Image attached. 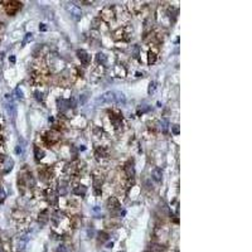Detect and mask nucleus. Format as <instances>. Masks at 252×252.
<instances>
[{"mask_svg":"<svg viewBox=\"0 0 252 252\" xmlns=\"http://www.w3.org/2000/svg\"><path fill=\"white\" fill-rule=\"evenodd\" d=\"M43 140H44V142L48 145V146H52V145H54V144H57L58 141H59V134L58 132H56V131H48V132H46V135L43 136Z\"/></svg>","mask_w":252,"mask_h":252,"instance_id":"f257e3e1","label":"nucleus"},{"mask_svg":"<svg viewBox=\"0 0 252 252\" xmlns=\"http://www.w3.org/2000/svg\"><path fill=\"white\" fill-rule=\"evenodd\" d=\"M8 5L5 7V10L9 15H15L20 9H22V3L19 2H8Z\"/></svg>","mask_w":252,"mask_h":252,"instance_id":"f03ea898","label":"nucleus"},{"mask_svg":"<svg viewBox=\"0 0 252 252\" xmlns=\"http://www.w3.org/2000/svg\"><path fill=\"white\" fill-rule=\"evenodd\" d=\"M107 207H109V209H110L112 213L120 212V211H121L120 202H119V199H117L116 197H111V198L107 199Z\"/></svg>","mask_w":252,"mask_h":252,"instance_id":"7ed1b4c3","label":"nucleus"},{"mask_svg":"<svg viewBox=\"0 0 252 252\" xmlns=\"http://www.w3.org/2000/svg\"><path fill=\"white\" fill-rule=\"evenodd\" d=\"M100 15H101V18L104 19V20H106V22H110V20H112L114 18H115V12H114V9L111 8V7H106V8H104L102 9V12L100 13Z\"/></svg>","mask_w":252,"mask_h":252,"instance_id":"20e7f679","label":"nucleus"},{"mask_svg":"<svg viewBox=\"0 0 252 252\" xmlns=\"http://www.w3.org/2000/svg\"><path fill=\"white\" fill-rule=\"evenodd\" d=\"M77 57H78V59L81 61V63H82L83 66H88V64H90L91 57H90V54H88L86 51H82V49L77 51Z\"/></svg>","mask_w":252,"mask_h":252,"instance_id":"39448f33","label":"nucleus"},{"mask_svg":"<svg viewBox=\"0 0 252 252\" xmlns=\"http://www.w3.org/2000/svg\"><path fill=\"white\" fill-rule=\"evenodd\" d=\"M124 169H125V173H126L127 178H134V175H135V168H134V161L132 160H129L125 164Z\"/></svg>","mask_w":252,"mask_h":252,"instance_id":"423d86ee","label":"nucleus"},{"mask_svg":"<svg viewBox=\"0 0 252 252\" xmlns=\"http://www.w3.org/2000/svg\"><path fill=\"white\" fill-rule=\"evenodd\" d=\"M67 9H68V12L71 13V15L76 19V20H78V19H81V17H82V12L76 7V5H72V4H69V5H67Z\"/></svg>","mask_w":252,"mask_h":252,"instance_id":"0eeeda50","label":"nucleus"},{"mask_svg":"<svg viewBox=\"0 0 252 252\" xmlns=\"http://www.w3.org/2000/svg\"><path fill=\"white\" fill-rule=\"evenodd\" d=\"M102 183H104V175L96 173L94 175V187H95V189H100L101 185H102Z\"/></svg>","mask_w":252,"mask_h":252,"instance_id":"6e6552de","label":"nucleus"},{"mask_svg":"<svg viewBox=\"0 0 252 252\" xmlns=\"http://www.w3.org/2000/svg\"><path fill=\"white\" fill-rule=\"evenodd\" d=\"M86 192H87V188L85 185H77L73 188V193L76 196H79V197H83L86 194Z\"/></svg>","mask_w":252,"mask_h":252,"instance_id":"1a4fd4ad","label":"nucleus"},{"mask_svg":"<svg viewBox=\"0 0 252 252\" xmlns=\"http://www.w3.org/2000/svg\"><path fill=\"white\" fill-rule=\"evenodd\" d=\"M156 62V52H154L153 49H150L147 52V63L149 64H153Z\"/></svg>","mask_w":252,"mask_h":252,"instance_id":"9d476101","label":"nucleus"},{"mask_svg":"<svg viewBox=\"0 0 252 252\" xmlns=\"http://www.w3.org/2000/svg\"><path fill=\"white\" fill-rule=\"evenodd\" d=\"M96 61H97V63H99V64H101V66H105V64H106V62H107V57H106L104 53H97V56H96Z\"/></svg>","mask_w":252,"mask_h":252,"instance_id":"9b49d317","label":"nucleus"},{"mask_svg":"<svg viewBox=\"0 0 252 252\" xmlns=\"http://www.w3.org/2000/svg\"><path fill=\"white\" fill-rule=\"evenodd\" d=\"M114 101L115 102H117V104H124L125 102V96H124V94H121V92H114Z\"/></svg>","mask_w":252,"mask_h":252,"instance_id":"f8f14e48","label":"nucleus"},{"mask_svg":"<svg viewBox=\"0 0 252 252\" xmlns=\"http://www.w3.org/2000/svg\"><path fill=\"white\" fill-rule=\"evenodd\" d=\"M153 178H154V180H156V182H161V178H163L161 169H159V168L154 169V172H153Z\"/></svg>","mask_w":252,"mask_h":252,"instance_id":"ddd939ff","label":"nucleus"},{"mask_svg":"<svg viewBox=\"0 0 252 252\" xmlns=\"http://www.w3.org/2000/svg\"><path fill=\"white\" fill-rule=\"evenodd\" d=\"M40 224H44L48 221V211H43L42 213H39V218H38Z\"/></svg>","mask_w":252,"mask_h":252,"instance_id":"4468645a","label":"nucleus"},{"mask_svg":"<svg viewBox=\"0 0 252 252\" xmlns=\"http://www.w3.org/2000/svg\"><path fill=\"white\" fill-rule=\"evenodd\" d=\"M58 192L61 196H64L67 193V183L66 182H61L58 185Z\"/></svg>","mask_w":252,"mask_h":252,"instance_id":"2eb2a0df","label":"nucleus"},{"mask_svg":"<svg viewBox=\"0 0 252 252\" xmlns=\"http://www.w3.org/2000/svg\"><path fill=\"white\" fill-rule=\"evenodd\" d=\"M96 156L97 158H106L107 156V153H106V150L104 149V147H97L96 149Z\"/></svg>","mask_w":252,"mask_h":252,"instance_id":"dca6fc26","label":"nucleus"},{"mask_svg":"<svg viewBox=\"0 0 252 252\" xmlns=\"http://www.w3.org/2000/svg\"><path fill=\"white\" fill-rule=\"evenodd\" d=\"M150 251L151 252H163L164 247L161 244H153V246H150Z\"/></svg>","mask_w":252,"mask_h":252,"instance_id":"f3484780","label":"nucleus"},{"mask_svg":"<svg viewBox=\"0 0 252 252\" xmlns=\"http://www.w3.org/2000/svg\"><path fill=\"white\" fill-rule=\"evenodd\" d=\"M34 151H35V159H37V160L43 159V156H44V151H43V150H40L39 147H35Z\"/></svg>","mask_w":252,"mask_h":252,"instance_id":"a211bd4d","label":"nucleus"},{"mask_svg":"<svg viewBox=\"0 0 252 252\" xmlns=\"http://www.w3.org/2000/svg\"><path fill=\"white\" fill-rule=\"evenodd\" d=\"M109 239V234L106 233V232H100L99 233V242H106Z\"/></svg>","mask_w":252,"mask_h":252,"instance_id":"6ab92c4d","label":"nucleus"},{"mask_svg":"<svg viewBox=\"0 0 252 252\" xmlns=\"http://www.w3.org/2000/svg\"><path fill=\"white\" fill-rule=\"evenodd\" d=\"M4 199H5V192H4V189L2 187H0V203H2Z\"/></svg>","mask_w":252,"mask_h":252,"instance_id":"aec40b11","label":"nucleus"},{"mask_svg":"<svg viewBox=\"0 0 252 252\" xmlns=\"http://www.w3.org/2000/svg\"><path fill=\"white\" fill-rule=\"evenodd\" d=\"M172 131H173V134L178 135V134H179V125H174V126H172Z\"/></svg>","mask_w":252,"mask_h":252,"instance_id":"412c9836","label":"nucleus"},{"mask_svg":"<svg viewBox=\"0 0 252 252\" xmlns=\"http://www.w3.org/2000/svg\"><path fill=\"white\" fill-rule=\"evenodd\" d=\"M35 97H37V100L42 101V100H43V94L39 92V91H37V92H35Z\"/></svg>","mask_w":252,"mask_h":252,"instance_id":"4be33fe9","label":"nucleus"},{"mask_svg":"<svg viewBox=\"0 0 252 252\" xmlns=\"http://www.w3.org/2000/svg\"><path fill=\"white\" fill-rule=\"evenodd\" d=\"M154 90H155V83L151 82V83H150V87H149V94H151Z\"/></svg>","mask_w":252,"mask_h":252,"instance_id":"5701e85b","label":"nucleus"},{"mask_svg":"<svg viewBox=\"0 0 252 252\" xmlns=\"http://www.w3.org/2000/svg\"><path fill=\"white\" fill-rule=\"evenodd\" d=\"M161 126H163V131H166V129H168V124H166V121H163V124H160Z\"/></svg>","mask_w":252,"mask_h":252,"instance_id":"b1692460","label":"nucleus"},{"mask_svg":"<svg viewBox=\"0 0 252 252\" xmlns=\"http://www.w3.org/2000/svg\"><path fill=\"white\" fill-rule=\"evenodd\" d=\"M32 38H33V37H32V34H30V33H28V34H27V38H25V42H28L29 39L32 40ZM25 42H24V43H25Z\"/></svg>","mask_w":252,"mask_h":252,"instance_id":"393cba45","label":"nucleus"},{"mask_svg":"<svg viewBox=\"0 0 252 252\" xmlns=\"http://www.w3.org/2000/svg\"><path fill=\"white\" fill-rule=\"evenodd\" d=\"M64 249H66V248H64V246H61V247L58 248V252H64Z\"/></svg>","mask_w":252,"mask_h":252,"instance_id":"a878e982","label":"nucleus"},{"mask_svg":"<svg viewBox=\"0 0 252 252\" xmlns=\"http://www.w3.org/2000/svg\"><path fill=\"white\" fill-rule=\"evenodd\" d=\"M42 27H39V29H42V30H46V27H44V24H40Z\"/></svg>","mask_w":252,"mask_h":252,"instance_id":"bb28decb","label":"nucleus"},{"mask_svg":"<svg viewBox=\"0 0 252 252\" xmlns=\"http://www.w3.org/2000/svg\"><path fill=\"white\" fill-rule=\"evenodd\" d=\"M0 252H4V251H3V248H2V246H0Z\"/></svg>","mask_w":252,"mask_h":252,"instance_id":"cd10ccee","label":"nucleus"},{"mask_svg":"<svg viewBox=\"0 0 252 252\" xmlns=\"http://www.w3.org/2000/svg\"><path fill=\"white\" fill-rule=\"evenodd\" d=\"M175 252H179V251H175Z\"/></svg>","mask_w":252,"mask_h":252,"instance_id":"c85d7f7f","label":"nucleus"}]
</instances>
